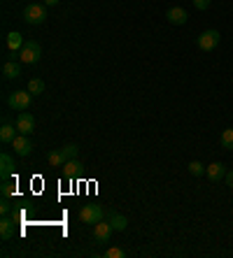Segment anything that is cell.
Returning a JSON list of instances; mask_svg holds the SVG:
<instances>
[{
  "instance_id": "7402d4cb",
  "label": "cell",
  "mask_w": 233,
  "mask_h": 258,
  "mask_svg": "<svg viewBox=\"0 0 233 258\" xmlns=\"http://www.w3.org/2000/svg\"><path fill=\"white\" fill-rule=\"evenodd\" d=\"M126 251L119 249V247H108V251H105V258H124Z\"/></svg>"
},
{
  "instance_id": "5b68a950",
  "label": "cell",
  "mask_w": 233,
  "mask_h": 258,
  "mask_svg": "<svg viewBox=\"0 0 233 258\" xmlns=\"http://www.w3.org/2000/svg\"><path fill=\"white\" fill-rule=\"evenodd\" d=\"M79 219H82V223H98L105 219V210L100 205H84L79 210Z\"/></svg>"
},
{
  "instance_id": "6da1fadb",
  "label": "cell",
  "mask_w": 233,
  "mask_h": 258,
  "mask_svg": "<svg viewBox=\"0 0 233 258\" xmlns=\"http://www.w3.org/2000/svg\"><path fill=\"white\" fill-rule=\"evenodd\" d=\"M47 19V5L44 2H31L24 7V21L28 26H40Z\"/></svg>"
},
{
  "instance_id": "d4e9b609",
  "label": "cell",
  "mask_w": 233,
  "mask_h": 258,
  "mask_svg": "<svg viewBox=\"0 0 233 258\" xmlns=\"http://www.w3.org/2000/svg\"><path fill=\"white\" fill-rule=\"evenodd\" d=\"M210 5H212V0H194V7L200 9V12H205Z\"/></svg>"
},
{
  "instance_id": "9a60e30c",
  "label": "cell",
  "mask_w": 233,
  "mask_h": 258,
  "mask_svg": "<svg viewBox=\"0 0 233 258\" xmlns=\"http://www.w3.org/2000/svg\"><path fill=\"white\" fill-rule=\"evenodd\" d=\"M14 137H17L14 126H12L9 121H2V126H0V142H2V145H12Z\"/></svg>"
},
{
  "instance_id": "7a4b0ae2",
  "label": "cell",
  "mask_w": 233,
  "mask_h": 258,
  "mask_svg": "<svg viewBox=\"0 0 233 258\" xmlns=\"http://www.w3.org/2000/svg\"><path fill=\"white\" fill-rule=\"evenodd\" d=\"M17 56H19V61H21V63H28V65L38 63V61L42 58V47H40V42L26 40V42H24V47H21V51H19Z\"/></svg>"
},
{
  "instance_id": "ac0fdd59",
  "label": "cell",
  "mask_w": 233,
  "mask_h": 258,
  "mask_svg": "<svg viewBox=\"0 0 233 258\" xmlns=\"http://www.w3.org/2000/svg\"><path fill=\"white\" fill-rule=\"evenodd\" d=\"M47 161L51 163V168H63V163L68 161L63 149H56V151H49L47 153Z\"/></svg>"
},
{
  "instance_id": "5bb4252c",
  "label": "cell",
  "mask_w": 233,
  "mask_h": 258,
  "mask_svg": "<svg viewBox=\"0 0 233 258\" xmlns=\"http://www.w3.org/2000/svg\"><path fill=\"white\" fill-rule=\"evenodd\" d=\"M2 74H5V79H17L19 74H21V65L14 58H9V61L2 63Z\"/></svg>"
},
{
  "instance_id": "cb8c5ba5",
  "label": "cell",
  "mask_w": 233,
  "mask_h": 258,
  "mask_svg": "<svg viewBox=\"0 0 233 258\" xmlns=\"http://www.w3.org/2000/svg\"><path fill=\"white\" fill-rule=\"evenodd\" d=\"M0 193L5 195V198H9V195H14V184H9L7 179H2V188H0Z\"/></svg>"
},
{
  "instance_id": "484cf974",
  "label": "cell",
  "mask_w": 233,
  "mask_h": 258,
  "mask_svg": "<svg viewBox=\"0 0 233 258\" xmlns=\"http://www.w3.org/2000/svg\"><path fill=\"white\" fill-rule=\"evenodd\" d=\"M9 210H12V205H9V200L5 198V195H2V202H0V212H2V214H9Z\"/></svg>"
},
{
  "instance_id": "7c38bea8",
  "label": "cell",
  "mask_w": 233,
  "mask_h": 258,
  "mask_svg": "<svg viewBox=\"0 0 233 258\" xmlns=\"http://www.w3.org/2000/svg\"><path fill=\"white\" fill-rule=\"evenodd\" d=\"M0 237L2 240H12L14 237V217L2 214V219H0Z\"/></svg>"
},
{
  "instance_id": "e0dca14e",
  "label": "cell",
  "mask_w": 233,
  "mask_h": 258,
  "mask_svg": "<svg viewBox=\"0 0 233 258\" xmlns=\"http://www.w3.org/2000/svg\"><path fill=\"white\" fill-rule=\"evenodd\" d=\"M12 172H14V161H12V156H9V153H2V156H0V175H2V179H7Z\"/></svg>"
},
{
  "instance_id": "4fadbf2b",
  "label": "cell",
  "mask_w": 233,
  "mask_h": 258,
  "mask_svg": "<svg viewBox=\"0 0 233 258\" xmlns=\"http://www.w3.org/2000/svg\"><path fill=\"white\" fill-rule=\"evenodd\" d=\"M7 49L9 51H14V54H19V51H21V47H24V35H21V33H17V31H12V33H7Z\"/></svg>"
},
{
  "instance_id": "603a6c76",
  "label": "cell",
  "mask_w": 233,
  "mask_h": 258,
  "mask_svg": "<svg viewBox=\"0 0 233 258\" xmlns=\"http://www.w3.org/2000/svg\"><path fill=\"white\" fill-rule=\"evenodd\" d=\"M61 149L66 153V158H77V153H79V147L77 145H66V147H61Z\"/></svg>"
},
{
  "instance_id": "30bf717a",
  "label": "cell",
  "mask_w": 233,
  "mask_h": 258,
  "mask_svg": "<svg viewBox=\"0 0 233 258\" xmlns=\"http://www.w3.org/2000/svg\"><path fill=\"white\" fill-rule=\"evenodd\" d=\"M166 19L173 26H184L187 24V19H189V14H187V9L184 7H170L166 12Z\"/></svg>"
},
{
  "instance_id": "d6986e66",
  "label": "cell",
  "mask_w": 233,
  "mask_h": 258,
  "mask_svg": "<svg viewBox=\"0 0 233 258\" xmlns=\"http://www.w3.org/2000/svg\"><path fill=\"white\" fill-rule=\"evenodd\" d=\"M219 145L224 147L226 151H233V128L222 130V135H219Z\"/></svg>"
},
{
  "instance_id": "277c9868",
  "label": "cell",
  "mask_w": 233,
  "mask_h": 258,
  "mask_svg": "<svg viewBox=\"0 0 233 258\" xmlns=\"http://www.w3.org/2000/svg\"><path fill=\"white\" fill-rule=\"evenodd\" d=\"M33 103V93L31 91H14V93H9L7 98V105L14 110V112H26L28 107Z\"/></svg>"
},
{
  "instance_id": "9c48e42d",
  "label": "cell",
  "mask_w": 233,
  "mask_h": 258,
  "mask_svg": "<svg viewBox=\"0 0 233 258\" xmlns=\"http://www.w3.org/2000/svg\"><path fill=\"white\" fill-rule=\"evenodd\" d=\"M226 172H229V170L224 168V163H210L208 168H205V177H208L210 182H222V179L226 177Z\"/></svg>"
},
{
  "instance_id": "3957f363",
  "label": "cell",
  "mask_w": 233,
  "mask_h": 258,
  "mask_svg": "<svg viewBox=\"0 0 233 258\" xmlns=\"http://www.w3.org/2000/svg\"><path fill=\"white\" fill-rule=\"evenodd\" d=\"M219 40H222L219 31H215V28H208V31H203V33L198 35V40H196V47H198L200 51L210 54V51H215V49L219 47Z\"/></svg>"
},
{
  "instance_id": "ffe728a7",
  "label": "cell",
  "mask_w": 233,
  "mask_h": 258,
  "mask_svg": "<svg viewBox=\"0 0 233 258\" xmlns=\"http://www.w3.org/2000/svg\"><path fill=\"white\" fill-rule=\"evenodd\" d=\"M205 168H208V165H203L200 161H192L189 165H187V170L192 172L194 177H200V175H205Z\"/></svg>"
},
{
  "instance_id": "83f0119b",
  "label": "cell",
  "mask_w": 233,
  "mask_h": 258,
  "mask_svg": "<svg viewBox=\"0 0 233 258\" xmlns=\"http://www.w3.org/2000/svg\"><path fill=\"white\" fill-rule=\"evenodd\" d=\"M58 2H61V0H44V5H47V7H54V5H58Z\"/></svg>"
},
{
  "instance_id": "44dd1931",
  "label": "cell",
  "mask_w": 233,
  "mask_h": 258,
  "mask_svg": "<svg viewBox=\"0 0 233 258\" xmlns=\"http://www.w3.org/2000/svg\"><path fill=\"white\" fill-rule=\"evenodd\" d=\"M28 91H31L33 96L44 93V81H42V79H31V81H28Z\"/></svg>"
},
{
  "instance_id": "8fae6325",
  "label": "cell",
  "mask_w": 233,
  "mask_h": 258,
  "mask_svg": "<svg viewBox=\"0 0 233 258\" xmlns=\"http://www.w3.org/2000/svg\"><path fill=\"white\" fill-rule=\"evenodd\" d=\"M82 163L77 161V158H68L66 163H63V177L66 179H75L77 175H82Z\"/></svg>"
},
{
  "instance_id": "2e32d148",
  "label": "cell",
  "mask_w": 233,
  "mask_h": 258,
  "mask_svg": "<svg viewBox=\"0 0 233 258\" xmlns=\"http://www.w3.org/2000/svg\"><path fill=\"white\" fill-rule=\"evenodd\" d=\"M108 221L112 223L115 230H126V226H128V219L124 214H119V212H108Z\"/></svg>"
},
{
  "instance_id": "4316f807",
  "label": "cell",
  "mask_w": 233,
  "mask_h": 258,
  "mask_svg": "<svg viewBox=\"0 0 233 258\" xmlns=\"http://www.w3.org/2000/svg\"><path fill=\"white\" fill-rule=\"evenodd\" d=\"M224 182H226V186H231V188H233V170H229V172H226Z\"/></svg>"
},
{
  "instance_id": "8992f818",
  "label": "cell",
  "mask_w": 233,
  "mask_h": 258,
  "mask_svg": "<svg viewBox=\"0 0 233 258\" xmlns=\"http://www.w3.org/2000/svg\"><path fill=\"white\" fill-rule=\"evenodd\" d=\"M112 233H115V228H112V223L105 221V219L98 221V223H93V242L96 244H108Z\"/></svg>"
},
{
  "instance_id": "ba28073f",
  "label": "cell",
  "mask_w": 233,
  "mask_h": 258,
  "mask_svg": "<svg viewBox=\"0 0 233 258\" xmlns=\"http://www.w3.org/2000/svg\"><path fill=\"white\" fill-rule=\"evenodd\" d=\"M12 147H14V153H17V156H28L31 149H33V142H31V137L28 135H21V133H19V135L14 137Z\"/></svg>"
},
{
  "instance_id": "52a82bcc",
  "label": "cell",
  "mask_w": 233,
  "mask_h": 258,
  "mask_svg": "<svg viewBox=\"0 0 233 258\" xmlns=\"http://www.w3.org/2000/svg\"><path fill=\"white\" fill-rule=\"evenodd\" d=\"M17 130L21 133V135H31V133L35 130V119H33V114L19 112V116H17Z\"/></svg>"
}]
</instances>
